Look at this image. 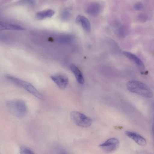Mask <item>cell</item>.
Masks as SVG:
<instances>
[{
    "label": "cell",
    "mask_w": 154,
    "mask_h": 154,
    "mask_svg": "<svg viewBox=\"0 0 154 154\" xmlns=\"http://www.w3.org/2000/svg\"><path fill=\"white\" fill-rule=\"evenodd\" d=\"M70 68L79 83L80 84H83L85 81L84 79L80 70L74 65H71L70 66Z\"/></svg>",
    "instance_id": "7c38bea8"
},
{
    "label": "cell",
    "mask_w": 154,
    "mask_h": 154,
    "mask_svg": "<svg viewBox=\"0 0 154 154\" xmlns=\"http://www.w3.org/2000/svg\"><path fill=\"white\" fill-rule=\"evenodd\" d=\"M123 53L125 56L135 63L141 70L143 71L145 69V66L143 63L136 55L131 52L126 51H123Z\"/></svg>",
    "instance_id": "ba28073f"
},
{
    "label": "cell",
    "mask_w": 154,
    "mask_h": 154,
    "mask_svg": "<svg viewBox=\"0 0 154 154\" xmlns=\"http://www.w3.org/2000/svg\"><path fill=\"white\" fill-rule=\"evenodd\" d=\"M100 9V6L99 4L97 3H93L87 7L86 11L88 15L94 16L99 14Z\"/></svg>",
    "instance_id": "30bf717a"
},
{
    "label": "cell",
    "mask_w": 154,
    "mask_h": 154,
    "mask_svg": "<svg viewBox=\"0 0 154 154\" xmlns=\"http://www.w3.org/2000/svg\"><path fill=\"white\" fill-rule=\"evenodd\" d=\"M5 77L9 81L24 89L38 99H44L43 95L30 83L10 75H6Z\"/></svg>",
    "instance_id": "3957f363"
},
{
    "label": "cell",
    "mask_w": 154,
    "mask_h": 154,
    "mask_svg": "<svg viewBox=\"0 0 154 154\" xmlns=\"http://www.w3.org/2000/svg\"><path fill=\"white\" fill-rule=\"evenodd\" d=\"M119 145V140L116 138H113L107 140L100 144L99 146L107 152H111L117 149Z\"/></svg>",
    "instance_id": "5b68a950"
},
{
    "label": "cell",
    "mask_w": 154,
    "mask_h": 154,
    "mask_svg": "<svg viewBox=\"0 0 154 154\" xmlns=\"http://www.w3.org/2000/svg\"><path fill=\"white\" fill-rule=\"evenodd\" d=\"M76 22L80 23L83 29L87 32H89L91 29L90 23L88 20L85 17L79 15L76 19Z\"/></svg>",
    "instance_id": "8fae6325"
},
{
    "label": "cell",
    "mask_w": 154,
    "mask_h": 154,
    "mask_svg": "<svg viewBox=\"0 0 154 154\" xmlns=\"http://www.w3.org/2000/svg\"><path fill=\"white\" fill-rule=\"evenodd\" d=\"M54 13L55 12L54 10L48 9L37 13L35 15V17L37 19L41 20L46 18L51 17Z\"/></svg>",
    "instance_id": "4fadbf2b"
},
{
    "label": "cell",
    "mask_w": 154,
    "mask_h": 154,
    "mask_svg": "<svg viewBox=\"0 0 154 154\" xmlns=\"http://www.w3.org/2000/svg\"><path fill=\"white\" fill-rule=\"evenodd\" d=\"M20 154H35L31 150L25 147L21 146L20 148Z\"/></svg>",
    "instance_id": "9a60e30c"
},
{
    "label": "cell",
    "mask_w": 154,
    "mask_h": 154,
    "mask_svg": "<svg viewBox=\"0 0 154 154\" xmlns=\"http://www.w3.org/2000/svg\"><path fill=\"white\" fill-rule=\"evenodd\" d=\"M73 38V36L71 35H63L59 37L58 41L60 43L66 44L70 42Z\"/></svg>",
    "instance_id": "5bb4252c"
},
{
    "label": "cell",
    "mask_w": 154,
    "mask_h": 154,
    "mask_svg": "<svg viewBox=\"0 0 154 154\" xmlns=\"http://www.w3.org/2000/svg\"><path fill=\"white\" fill-rule=\"evenodd\" d=\"M60 154H66V153L64 152H62L60 153Z\"/></svg>",
    "instance_id": "d6986e66"
},
{
    "label": "cell",
    "mask_w": 154,
    "mask_h": 154,
    "mask_svg": "<svg viewBox=\"0 0 154 154\" xmlns=\"http://www.w3.org/2000/svg\"><path fill=\"white\" fill-rule=\"evenodd\" d=\"M71 14L70 11L68 10L63 11L61 14V17L63 19L66 20L70 16Z\"/></svg>",
    "instance_id": "2e32d148"
},
{
    "label": "cell",
    "mask_w": 154,
    "mask_h": 154,
    "mask_svg": "<svg viewBox=\"0 0 154 154\" xmlns=\"http://www.w3.org/2000/svg\"><path fill=\"white\" fill-rule=\"evenodd\" d=\"M51 78L52 80L60 89L65 88L68 83V79L65 75L57 74L51 75Z\"/></svg>",
    "instance_id": "8992f818"
},
{
    "label": "cell",
    "mask_w": 154,
    "mask_h": 154,
    "mask_svg": "<svg viewBox=\"0 0 154 154\" xmlns=\"http://www.w3.org/2000/svg\"><path fill=\"white\" fill-rule=\"evenodd\" d=\"M1 30H23L25 29L22 26L12 23L3 22H0Z\"/></svg>",
    "instance_id": "9c48e42d"
},
{
    "label": "cell",
    "mask_w": 154,
    "mask_h": 154,
    "mask_svg": "<svg viewBox=\"0 0 154 154\" xmlns=\"http://www.w3.org/2000/svg\"><path fill=\"white\" fill-rule=\"evenodd\" d=\"M125 134L128 137L140 146H143L146 144V139L137 133L127 131L125 132Z\"/></svg>",
    "instance_id": "52a82bcc"
},
{
    "label": "cell",
    "mask_w": 154,
    "mask_h": 154,
    "mask_svg": "<svg viewBox=\"0 0 154 154\" xmlns=\"http://www.w3.org/2000/svg\"><path fill=\"white\" fill-rule=\"evenodd\" d=\"M6 106L10 112L18 118L25 116L28 112V108L26 103L22 100L16 99L6 102Z\"/></svg>",
    "instance_id": "6da1fadb"
},
{
    "label": "cell",
    "mask_w": 154,
    "mask_h": 154,
    "mask_svg": "<svg viewBox=\"0 0 154 154\" xmlns=\"http://www.w3.org/2000/svg\"><path fill=\"white\" fill-rule=\"evenodd\" d=\"M152 131L153 133V134L154 136V122L153 123L152 125Z\"/></svg>",
    "instance_id": "ac0fdd59"
},
{
    "label": "cell",
    "mask_w": 154,
    "mask_h": 154,
    "mask_svg": "<svg viewBox=\"0 0 154 154\" xmlns=\"http://www.w3.org/2000/svg\"><path fill=\"white\" fill-rule=\"evenodd\" d=\"M127 89L131 92L137 94L146 98H151L153 96L151 90L143 83L137 80H131L126 85Z\"/></svg>",
    "instance_id": "7a4b0ae2"
},
{
    "label": "cell",
    "mask_w": 154,
    "mask_h": 154,
    "mask_svg": "<svg viewBox=\"0 0 154 154\" xmlns=\"http://www.w3.org/2000/svg\"><path fill=\"white\" fill-rule=\"evenodd\" d=\"M143 7V5L141 3H137L135 4L134 5V7L135 9L139 10L141 9Z\"/></svg>",
    "instance_id": "e0dca14e"
},
{
    "label": "cell",
    "mask_w": 154,
    "mask_h": 154,
    "mask_svg": "<svg viewBox=\"0 0 154 154\" xmlns=\"http://www.w3.org/2000/svg\"><path fill=\"white\" fill-rule=\"evenodd\" d=\"M70 116L77 125L81 127H88L92 123V120L90 118L79 112L73 111L71 112Z\"/></svg>",
    "instance_id": "277c9868"
}]
</instances>
